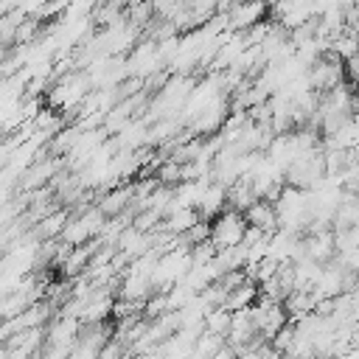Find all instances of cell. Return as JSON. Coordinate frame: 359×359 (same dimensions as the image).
I'll return each mask as SVG.
<instances>
[{"label": "cell", "mask_w": 359, "mask_h": 359, "mask_svg": "<svg viewBox=\"0 0 359 359\" xmlns=\"http://www.w3.org/2000/svg\"><path fill=\"white\" fill-rule=\"evenodd\" d=\"M247 236V219L244 213L238 210H224L219 213L213 222H210V244L216 247V252H224V250H233V247H241Z\"/></svg>", "instance_id": "6da1fadb"}, {"label": "cell", "mask_w": 359, "mask_h": 359, "mask_svg": "<svg viewBox=\"0 0 359 359\" xmlns=\"http://www.w3.org/2000/svg\"><path fill=\"white\" fill-rule=\"evenodd\" d=\"M244 219H247V227H255V230H261V233H266V236H272V233L278 230V213H275V202H266V199L252 202V205L247 208Z\"/></svg>", "instance_id": "7a4b0ae2"}, {"label": "cell", "mask_w": 359, "mask_h": 359, "mask_svg": "<svg viewBox=\"0 0 359 359\" xmlns=\"http://www.w3.org/2000/svg\"><path fill=\"white\" fill-rule=\"evenodd\" d=\"M230 323H233V311H227L224 306H219V309H210L208 314H205V334H213V337H227V331H230Z\"/></svg>", "instance_id": "3957f363"}, {"label": "cell", "mask_w": 359, "mask_h": 359, "mask_svg": "<svg viewBox=\"0 0 359 359\" xmlns=\"http://www.w3.org/2000/svg\"><path fill=\"white\" fill-rule=\"evenodd\" d=\"M213 359H238V353H236V348H230L227 342L213 353Z\"/></svg>", "instance_id": "277c9868"}, {"label": "cell", "mask_w": 359, "mask_h": 359, "mask_svg": "<svg viewBox=\"0 0 359 359\" xmlns=\"http://www.w3.org/2000/svg\"><path fill=\"white\" fill-rule=\"evenodd\" d=\"M123 359H149V356H143V353H129V356H123Z\"/></svg>", "instance_id": "5b68a950"}]
</instances>
